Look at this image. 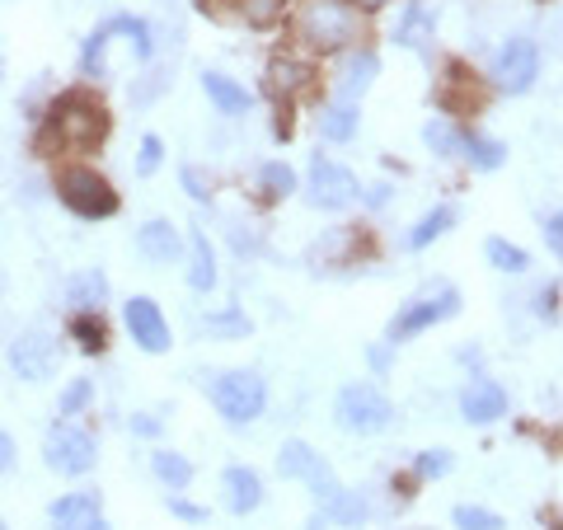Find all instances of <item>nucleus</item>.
Wrapping results in <instances>:
<instances>
[{
    "instance_id": "nucleus-1",
    "label": "nucleus",
    "mask_w": 563,
    "mask_h": 530,
    "mask_svg": "<svg viewBox=\"0 0 563 530\" xmlns=\"http://www.w3.org/2000/svg\"><path fill=\"white\" fill-rule=\"evenodd\" d=\"M113 132V113L95 90H62L38 113V132H33V155L43 161H70V155H95Z\"/></svg>"
},
{
    "instance_id": "nucleus-2",
    "label": "nucleus",
    "mask_w": 563,
    "mask_h": 530,
    "mask_svg": "<svg viewBox=\"0 0 563 530\" xmlns=\"http://www.w3.org/2000/svg\"><path fill=\"white\" fill-rule=\"evenodd\" d=\"M291 29L310 52H347L366 38V20H362V5L357 0H296V14H291Z\"/></svg>"
},
{
    "instance_id": "nucleus-3",
    "label": "nucleus",
    "mask_w": 563,
    "mask_h": 530,
    "mask_svg": "<svg viewBox=\"0 0 563 530\" xmlns=\"http://www.w3.org/2000/svg\"><path fill=\"white\" fill-rule=\"evenodd\" d=\"M52 192H57V202L80 221H109L122 207L118 188L103 179L95 165H80V161H62L52 169Z\"/></svg>"
},
{
    "instance_id": "nucleus-4",
    "label": "nucleus",
    "mask_w": 563,
    "mask_h": 530,
    "mask_svg": "<svg viewBox=\"0 0 563 530\" xmlns=\"http://www.w3.org/2000/svg\"><path fill=\"white\" fill-rule=\"evenodd\" d=\"M207 395L231 428H250V422H258L263 409H268V380H263L258 371H244V366L217 371L207 385Z\"/></svg>"
},
{
    "instance_id": "nucleus-5",
    "label": "nucleus",
    "mask_w": 563,
    "mask_h": 530,
    "mask_svg": "<svg viewBox=\"0 0 563 530\" xmlns=\"http://www.w3.org/2000/svg\"><path fill=\"white\" fill-rule=\"evenodd\" d=\"M455 310H461V291H455L451 281H432V287H422L418 296H409L399 306L390 329H385V343H409V339H418V333L446 324Z\"/></svg>"
},
{
    "instance_id": "nucleus-6",
    "label": "nucleus",
    "mask_w": 563,
    "mask_h": 530,
    "mask_svg": "<svg viewBox=\"0 0 563 530\" xmlns=\"http://www.w3.org/2000/svg\"><path fill=\"white\" fill-rule=\"evenodd\" d=\"M43 465L62 479H85L99 465V441L90 428H80L76 418H57L43 437Z\"/></svg>"
},
{
    "instance_id": "nucleus-7",
    "label": "nucleus",
    "mask_w": 563,
    "mask_h": 530,
    "mask_svg": "<svg viewBox=\"0 0 563 530\" xmlns=\"http://www.w3.org/2000/svg\"><path fill=\"white\" fill-rule=\"evenodd\" d=\"M395 418V404L385 399L372 380H352L339 390L333 399V422H339L343 432H357V437H372V432H385Z\"/></svg>"
},
{
    "instance_id": "nucleus-8",
    "label": "nucleus",
    "mask_w": 563,
    "mask_h": 530,
    "mask_svg": "<svg viewBox=\"0 0 563 530\" xmlns=\"http://www.w3.org/2000/svg\"><path fill=\"white\" fill-rule=\"evenodd\" d=\"M57 362H62V347L47 329H24L14 333L10 347H5V366L20 376L24 385H43L57 376Z\"/></svg>"
},
{
    "instance_id": "nucleus-9",
    "label": "nucleus",
    "mask_w": 563,
    "mask_h": 530,
    "mask_svg": "<svg viewBox=\"0 0 563 530\" xmlns=\"http://www.w3.org/2000/svg\"><path fill=\"white\" fill-rule=\"evenodd\" d=\"M277 474H282V479L310 484V493H314L320 503H329L333 493L343 488L339 479H333V465H329L314 446H306V441H282V451H277Z\"/></svg>"
},
{
    "instance_id": "nucleus-10",
    "label": "nucleus",
    "mask_w": 563,
    "mask_h": 530,
    "mask_svg": "<svg viewBox=\"0 0 563 530\" xmlns=\"http://www.w3.org/2000/svg\"><path fill=\"white\" fill-rule=\"evenodd\" d=\"M352 198H357V179H352V169L314 151V155H310L306 202H310L314 211H343V207H352Z\"/></svg>"
},
{
    "instance_id": "nucleus-11",
    "label": "nucleus",
    "mask_w": 563,
    "mask_h": 530,
    "mask_svg": "<svg viewBox=\"0 0 563 530\" xmlns=\"http://www.w3.org/2000/svg\"><path fill=\"white\" fill-rule=\"evenodd\" d=\"M540 76V47L536 38H526V33H512L503 47H498V62H493V80H498V90L507 95H526Z\"/></svg>"
},
{
    "instance_id": "nucleus-12",
    "label": "nucleus",
    "mask_w": 563,
    "mask_h": 530,
    "mask_svg": "<svg viewBox=\"0 0 563 530\" xmlns=\"http://www.w3.org/2000/svg\"><path fill=\"white\" fill-rule=\"evenodd\" d=\"M122 324H128L132 343H136L141 352H151V357H161V352H169V347H174V333H169V320H165L161 300H151V296H132L128 306H122Z\"/></svg>"
},
{
    "instance_id": "nucleus-13",
    "label": "nucleus",
    "mask_w": 563,
    "mask_h": 530,
    "mask_svg": "<svg viewBox=\"0 0 563 530\" xmlns=\"http://www.w3.org/2000/svg\"><path fill=\"white\" fill-rule=\"evenodd\" d=\"M136 254L146 258L151 268H169V263H184L188 240H184V231H179V225H174L169 217H151V221L136 231Z\"/></svg>"
},
{
    "instance_id": "nucleus-14",
    "label": "nucleus",
    "mask_w": 563,
    "mask_h": 530,
    "mask_svg": "<svg viewBox=\"0 0 563 530\" xmlns=\"http://www.w3.org/2000/svg\"><path fill=\"white\" fill-rule=\"evenodd\" d=\"M268 85H273V95L282 103H291V99L314 95V85H320V70H314L306 57H296V52H277V57L268 62Z\"/></svg>"
},
{
    "instance_id": "nucleus-15",
    "label": "nucleus",
    "mask_w": 563,
    "mask_h": 530,
    "mask_svg": "<svg viewBox=\"0 0 563 530\" xmlns=\"http://www.w3.org/2000/svg\"><path fill=\"white\" fill-rule=\"evenodd\" d=\"M461 418L470 428H488V422L507 418V390L493 376H474L461 390Z\"/></svg>"
},
{
    "instance_id": "nucleus-16",
    "label": "nucleus",
    "mask_w": 563,
    "mask_h": 530,
    "mask_svg": "<svg viewBox=\"0 0 563 530\" xmlns=\"http://www.w3.org/2000/svg\"><path fill=\"white\" fill-rule=\"evenodd\" d=\"M291 0H198L202 14H217V20H240L250 29H273L282 24Z\"/></svg>"
},
{
    "instance_id": "nucleus-17",
    "label": "nucleus",
    "mask_w": 563,
    "mask_h": 530,
    "mask_svg": "<svg viewBox=\"0 0 563 530\" xmlns=\"http://www.w3.org/2000/svg\"><path fill=\"white\" fill-rule=\"evenodd\" d=\"M95 517H103L99 488H70L62 498H52V507H47L52 530H90Z\"/></svg>"
},
{
    "instance_id": "nucleus-18",
    "label": "nucleus",
    "mask_w": 563,
    "mask_h": 530,
    "mask_svg": "<svg viewBox=\"0 0 563 530\" xmlns=\"http://www.w3.org/2000/svg\"><path fill=\"white\" fill-rule=\"evenodd\" d=\"M202 95L211 99V109L221 118H244L254 109V95L235 76H225V70H202Z\"/></svg>"
},
{
    "instance_id": "nucleus-19",
    "label": "nucleus",
    "mask_w": 563,
    "mask_h": 530,
    "mask_svg": "<svg viewBox=\"0 0 563 530\" xmlns=\"http://www.w3.org/2000/svg\"><path fill=\"white\" fill-rule=\"evenodd\" d=\"M221 493H225V511H235V517H250V511H258V503H263L258 470H250V465H225Z\"/></svg>"
},
{
    "instance_id": "nucleus-20",
    "label": "nucleus",
    "mask_w": 563,
    "mask_h": 530,
    "mask_svg": "<svg viewBox=\"0 0 563 530\" xmlns=\"http://www.w3.org/2000/svg\"><path fill=\"white\" fill-rule=\"evenodd\" d=\"M109 296H113V281L103 268H80V273H70L66 281V306L70 310H103L109 306Z\"/></svg>"
},
{
    "instance_id": "nucleus-21",
    "label": "nucleus",
    "mask_w": 563,
    "mask_h": 530,
    "mask_svg": "<svg viewBox=\"0 0 563 530\" xmlns=\"http://www.w3.org/2000/svg\"><path fill=\"white\" fill-rule=\"evenodd\" d=\"M188 287L198 291V296H211L217 291V281H221V268H217V250H211V240L207 231H192L188 235Z\"/></svg>"
},
{
    "instance_id": "nucleus-22",
    "label": "nucleus",
    "mask_w": 563,
    "mask_h": 530,
    "mask_svg": "<svg viewBox=\"0 0 563 530\" xmlns=\"http://www.w3.org/2000/svg\"><path fill=\"white\" fill-rule=\"evenodd\" d=\"M66 339L76 343L85 357H99V352H109V320H103V310H70Z\"/></svg>"
},
{
    "instance_id": "nucleus-23",
    "label": "nucleus",
    "mask_w": 563,
    "mask_h": 530,
    "mask_svg": "<svg viewBox=\"0 0 563 530\" xmlns=\"http://www.w3.org/2000/svg\"><path fill=\"white\" fill-rule=\"evenodd\" d=\"M380 70V57L372 47H347V62H343V76H339V95L343 99H362L366 90H372Z\"/></svg>"
},
{
    "instance_id": "nucleus-24",
    "label": "nucleus",
    "mask_w": 563,
    "mask_h": 530,
    "mask_svg": "<svg viewBox=\"0 0 563 530\" xmlns=\"http://www.w3.org/2000/svg\"><path fill=\"white\" fill-rule=\"evenodd\" d=\"M103 24H109V33H118V38H128L136 62L155 57V33H151V24L141 20V14H113V20H103Z\"/></svg>"
},
{
    "instance_id": "nucleus-25",
    "label": "nucleus",
    "mask_w": 563,
    "mask_h": 530,
    "mask_svg": "<svg viewBox=\"0 0 563 530\" xmlns=\"http://www.w3.org/2000/svg\"><path fill=\"white\" fill-rule=\"evenodd\" d=\"M202 329L211 333V339H221V343H235V339H250L254 320L240 306H221V310H207L202 314Z\"/></svg>"
},
{
    "instance_id": "nucleus-26",
    "label": "nucleus",
    "mask_w": 563,
    "mask_h": 530,
    "mask_svg": "<svg viewBox=\"0 0 563 530\" xmlns=\"http://www.w3.org/2000/svg\"><path fill=\"white\" fill-rule=\"evenodd\" d=\"M151 474L161 479L169 493H184L188 484H192V461L188 455H179V451H151Z\"/></svg>"
},
{
    "instance_id": "nucleus-27",
    "label": "nucleus",
    "mask_w": 563,
    "mask_h": 530,
    "mask_svg": "<svg viewBox=\"0 0 563 530\" xmlns=\"http://www.w3.org/2000/svg\"><path fill=\"white\" fill-rule=\"evenodd\" d=\"M357 122H362L357 103L339 99V103H329V109H320V136L324 141H352L357 136Z\"/></svg>"
},
{
    "instance_id": "nucleus-28",
    "label": "nucleus",
    "mask_w": 563,
    "mask_h": 530,
    "mask_svg": "<svg viewBox=\"0 0 563 530\" xmlns=\"http://www.w3.org/2000/svg\"><path fill=\"white\" fill-rule=\"evenodd\" d=\"M432 29H437L432 10L422 5V0H413V5L404 10V20L395 24V43H399V47H422V43L432 38Z\"/></svg>"
},
{
    "instance_id": "nucleus-29",
    "label": "nucleus",
    "mask_w": 563,
    "mask_h": 530,
    "mask_svg": "<svg viewBox=\"0 0 563 530\" xmlns=\"http://www.w3.org/2000/svg\"><path fill=\"white\" fill-rule=\"evenodd\" d=\"M109 43H113V33H109V24H99V29H90V38L80 43V76H90V80H99V76H109Z\"/></svg>"
},
{
    "instance_id": "nucleus-30",
    "label": "nucleus",
    "mask_w": 563,
    "mask_h": 530,
    "mask_svg": "<svg viewBox=\"0 0 563 530\" xmlns=\"http://www.w3.org/2000/svg\"><path fill=\"white\" fill-rule=\"evenodd\" d=\"M461 155L474 165V169H498L507 161V146L503 141H493V136H479V132H461Z\"/></svg>"
},
{
    "instance_id": "nucleus-31",
    "label": "nucleus",
    "mask_w": 563,
    "mask_h": 530,
    "mask_svg": "<svg viewBox=\"0 0 563 530\" xmlns=\"http://www.w3.org/2000/svg\"><path fill=\"white\" fill-rule=\"evenodd\" d=\"M324 507H329V521H333V526H347V530L366 526V517H372V507H366V498H362V493H352V488H339Z\"/></svg>"
},
{
    "instance_id": "nucleus-32",
    "label": "nucleus",
    "mask_w": 563,
    "mask_h": 530,
    "mask_svg": "<svg viewBox=\"0 0 563 530\" xmlns=\"http://www.w3.org/2000/svg\"><path fill=\"white\" fill-rule=\"evenodd\" d=\"M258 188H263V198L268 202H287L296 188H301V179H296V169L287 161H268L258 169Z\"/></svg>"
},
{
    "instance_id": "nucleus-33",
    "label": "nucleus",
    "mask_w": 563,
    "mask_h": 530,
    "mask_svg": "<svg viewBox=\"0 0 563 530\" xmlns=\"http://www.w3.org/2000/svg\"><path fill=\"white\" fill-rule=\"evenodd\" d=\"M484 258H488L498 273H512V277H521L526 268H531V254H526L521 244H507L503 235H493V240L484 244Z\"/></svg>"
},
{
    "instance_id": "nucleus-34",
    "label": "nucleus",
    "mask_w": 563,
    "mask_h": 530,
    "mask_svg": "<svg viewBox=\"0 0 563 530\" xmlns=\"http://www.w3.org/2000/svg\"><path fill=\"white\" fill-rule=\"evenodd\" d=\"M451 225H455V207H432L428 217H422L413 231H409V250H428V244H432V240H442Z\"/></svg>"
},
{
    "instance_id": "nucleus-35",
    "label": "nucleus",
    "mask_w": 563,
    "mask_h": 530,
    "mask_svg": "<svg viewBox=\"0 0 563 530\" xmlns=\"http://www.w3.org/2000/svg\"><path fill=\"white\" fill-rule=\"evenodd\" d=\"M90 404H95V380L76 376V380H66V390L57 395V418H80V413H90Z\"/></svg>"
},
{
    "instance_id": "nucleus-36",
    "label": "nucleus",
    "mask_w": 563,
    "mask_h": 530,
    "mask_svg": "<svg viewBox=\"0 0 563 530\" xmlns=\"http://www.w3.org/2000/svg\"><path fill=\"white\" fill-rule=\"evenodd\" d=\"M422 141H428L437 155H446V161H451V155H461V132H455L446 118H432L428 128H422Z\"/></svg>"
},
{
    "instance_id": "nucleus-37",
    "label": "nucleus",
    "mask_w": 563,
    "mask_h": 530,
    "mask_svg": "<svg viewBox=\"0 0 563 530\" xmlns=\"http://www.w3.org/2000/svg\"><path fill=\"white\" fill-rule=\"evenodd\" d=\"M451 521H455V530H503V526H507L498 511H488V507H465V503L451 511Z\"/></svg>"
},
{
    "instance_id": "nucleus-38",
    "label": "nucleus",
    "mask_w": 563,
    "mask_h": 530,
    "mask_svg": "<svg viewBox=\"0 0 563 530\" xmlns=\"http://www.w3.org/2000/svg\"><path fill=\"white\" fill-rule=\"evenodd\" d=\"M161 165H165V141L155 132H146V136H141V151H136V174H141V179H151Z\"/></svg>"
},
{
    "instance_id": "nucleus-39",
    "label": "nucleus",
    "mask_w": 563,
    "mask_h": 530,
    "mask_svg": "<svg viewBox=\"0 0 563 530\" xmlns=\"http://www.w3.org/2000/svg\"><path fill=\"white\" fill-rule=\"evenodd\" d=\"M413 470H418V479H442V474H451V451H422L418 461H413Z\"/></svg>"
},
{
    "instance_id": "nucleus-40",
    "label": "nucleus",
    "mask_w": 563,
    "mask_h": 530,
    "mask_svg": "<svg viewBox=\"0 0 563 530\" xmlns=\"http://www.w3.org/2000/svg\"><path fill=\"white\" fill-rule=\"evenodd\" d=\"M179 184H184V192H188L192 202H207V198H211V184H207L192 165H184V169H179Z\"/></svg>"
},
{
    "instance_id": "nucleus-41",
    "label": "nucleus",
    "mask_w": 563,
    "mask_h": 530,
    "mask_svg": "<svg viewBox=\"0 0 563 530\" xmlns=\"http://www.w3.org/2000/svg\"><path fill=\"white\" fill-rule=\"evenodd\" d=\"M169 511L179 521H188V526H202L207 521V507H198V503H188V498H179V493H169Z\"/></svg>"
},
{
    "instance_id": "nucleus-42",
    "label": "nucleus",
    "mask_w": 563,
    "mask_h": 530,
    "mask_svg": "<svg viewBox=\"0 0 563 530\" xmlns=\"http://www.w3.org/2000/svg\"><path fill=\"white\" fill-rule=\"evenodd\" d=\"M132 437H161V428H165V418H155V413H132Z\"/></svg>"
},
{
    "instance_id": "nucleus-43",
    "label": "nucleus",
    "mask_w": 563,
    "mask_h": 530,
    "mask_svg": "<svg viewBox=\"0 0 563 530\" xmlns=\"http://www.w3.org/2000/svg\"><path fill=\"white\" fill-rule=\"evenodd\" d=\"M544 244H550V250L563 258V211H554V217L544 221Z\"/></svg>"
},
{
    "instance_id": "nucleus-44",
    "label": "nucleus",
    "mask_w": 563,
    "mask_h": 530,
    "mask_svg": "<svg viewBox=\"0 0 563 530\" xmlns=\"http://www.w3.org/2000/svg\"><path fill=\"white\" fill-rule=\"evenodd\" d=\"M14 461H20V446H14V437L0 428V474H10L14 470Z\"/></svg>"
},
{
    "instance_id": "nucleus-45",
    "label": "nucleus",
    "mask_w": 563,
    "mask_h": 530,
    "mask_svg": "<svg viewBox=\"0 0 563 530\" xmlns=\"http://www.w3.org/2000/svg\"><path fill=\"white\" fill-rule=\"evenodd\" d=\"M161 85H165V76H161V70H151L146 85H136V90H132V99H136V103H151L155 95H161Z\"/></svg>"
},
{
    "instance_id": "nucleus-46",
    "label": "nucleus",
    "mask_w": 563,
    "mask_h": 530,
    "mask_svg": "<svg viewBox=\"0 0 563 530\" xmlns=\"http://www.w3.org/2000/svg\"><path fill=\"white\" fill-rule=\"evenodd\" d=\"M554 300H559V287H540V296H536V310L544 314V320H554V314H559Z\"/></svg>"
},
{
    "instance_id": "nucleus-47",
    "label": "nucleus",
    "mask_w": 563,
    "mask_h": 530,
    "mask_svg": "<svg viewBox=\"0 0 563 530\" xmlns=\"http://www.w3.org/2000/svg\"><path fill=\"white\" fill-rule=\"evenodd\" d=\"M362 10H380V5H390V0H357Z\"/></svg>"
},
{
    "instance_id": "nucleus-48",
    "label": "nucleus",
    "mask_w": 563,
    "mask_h": 530,
    "mask_svg": "<svg viewBox=\"0 0 563 530\" xmlns=\"http://www.w3.org/2000/svg\"><path fill=\"white\" fill-rule=\"evenodd\" d=\"M306 530H324V521H320V517H314V521H306Z\"/></svg>"
},
{
    "instance_id": "nucleus-49",
    "label": "nucleus",
    "mask_w": 563,
    "mask_h": 530,
    "mask_svg": "<svg viewBox=\"0 0 563 530\" xmlns=\"http://www.w3.org/2000/svg\"><path fill=\"white\" fill-rule=\"evenodd\" d=\"M90 530H109V521H103V517H95V526Z\"/></svg>"
},
{
    "instance_id": "nucleus-50",
    "label": "nucleus",
    "mask_w": 563,
    "mask_h": 530,
    "mask_svg": "<svg viewBox=\"0 0 563 530\" xmlns=\"http://www.w3.org/2000/svg\"><path fill=\"white\" fill-rule=\"evenodd\" d=\"M0 530H10V521H5V517H0Z\"/></svg>"
},
{
    "instance_id": "nucleus-51",
    "label": "nucleus",
    "mask_w": 563,
    "mask_h": 530,
    "mask_svg": "<svg viewBox=\"0 0 563 530\" xmlns=\"http://www.w3.org/2000/svg\"><path fill=\"white\" fill-rule=\"evenodd\" d=\"M554 530H563V526H554Z\"/></svg>"
}]
</instances>
